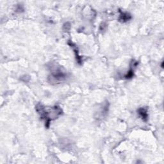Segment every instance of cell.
Returning a JSON list of instances; mask_svg holds the SVG:
<instances>
[{
    "label": "cell",
    "instance_id": "1",
    "mask_svg": "<svg viewBox=\"0 0 164 164\" xmlns=\"http://www.w3.org/2000/svg\"><path fill=\"white\" fill-rule=\"evenodd\" d=\"M35 110L39 114L41 118L45 121L46 128L50 127L51 121L57 119L62 114V110L57 105L48 109L42 104L38 103L35 106Z\"/></svg>",
    "mask_w": 164,
    "mask_h": 164
},
{
    "label": "cell",
    "instance_id": "2",
    "mask_svg": "<svg viewBox=\"0 0 164 164\" xmlns=\"http://www.w3.org/2000/svg\"><path fill=\"white\" fill-rule=\"evenodd\" d=\"M51 73L48 76V80L52 84H58L65 81L67 78V73L61 66L51 67Z\"/></svg>",
    "mask_w": 164,
    "mask_h": 164
},
{
    "label": "cell",
    "instance_id": "3",
    "mask_svg": "<svg viewBox=\"0 0 164 164\" xmlns=\"http://www.w3.org/2000/svg\"><path fill=\"white\" fill-rule=\"evenodd\" d=\"M138 115L142 119L143 121L146 122L148 120L149 115H148V109L146 107H141L139 108L137 110Z\"/></svg>",
    "mask_w": 164,
    "mask_h": 164
},
{
    "label": "cell",
    "instance_id": "4",
    "mask_svg": "<svg viewBox=\"0 0 164 164\" xmlns=\"http://www.w3.org/2000/svg\"><path fill=\"white\" fill-rule=\"evenodd\" d=\"M132 18L131 15L130 13L126 12H122L120 11V14L119 17V21L121 22H126L131 20Z\"/></svg>",
    "mask_w": 164,
    "mask_h": 164
},
{
    "label": "cell",
    "instance_id": "5",
    "mask_svg": "<svg viewBox=\"0 0 164 164\" xmlns=\"http://www.w3.org/2000/svg\"><path fill=\"white\" fill-rule=\"evenodd\" d=\"M134 69H135V67H134L131 66V68L130 69V71H128L127 74L125 75V76H124L125 78L130 80V79L132 78L134 76Z\"/></svg>",
    "mask_w": 164,
    "mask_h": 164
},
{
    "label": "cell",
    "instance_id": "6",
    "mask_svg": "<svg viewBox=\"0 0 164 164\" xmlns=\"http://www.w3.org/2000/svg\"><path fill=\"white\" fill-rule=\"evenodd\" d=\"M70 29H71V24L69 22H66L65 24L63 25V30L65 32H67Z\"/></svg>",
    "mask_w": 164,
    "mask_h": 164
},
{
    "label": "cell",
    "instance_id": "7",
    "mask_svg": "<svg viewBox=\"0 0 164 164\" xmlns=\"http://www.w3.org/2000/svg\"><path fill=\"white\" fill-rule=\"evenodd\" d=\"M106 25L105 23H102L100 26V31H101V32H102V31H105L106 30Z\"/></svg>",
    "mask_w": 164,
    "mask_h": 164
}]
</instances>
